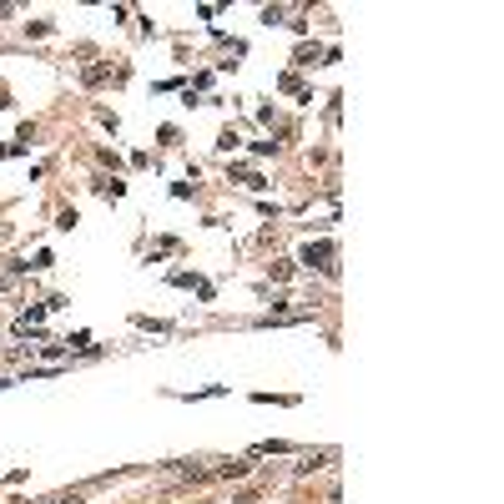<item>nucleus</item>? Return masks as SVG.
Listing matches in <instances>:
<instances>
[{
  "label": "nucleus",
  "mask_w": 504,
  "mask_h": 504,
  "mask_svg": "<svg viewBox=\"0 0 504 504\" xmlns=\"http://www.w3.org/2000/svg\"><path fill=\"white\" fill-rule=\"evenodd\" d=\"M242 474H247V459H233V464L217 469V479H242Z\"/></svg>",
  "instance_id": "nucleus-2"
},
{
  "label": "nucleus",
  "mask_w": 504,
  "mask_h": 504,
  "mask_svg": "<svg viewBox=\"0 0 504 504\" xmlns=\"http://www.w3.org/2000/svg\"><path fill=\"white\" fill-rule=\"evenodd\" d=\"M46 504H81V494H56V499H46Z\"/></svg>",
  "instance_id": "nucleus-4"
},
{
  "label": "nucleus",
  "mask_w": 504,
  "mask_h": 504,
  "mask_svg": "<svg viewBox=\"0 0 504 504\" xmlns=\"http://www.w3.org/2000/svg\"><path fill=\"white\" fill-rule=\"evenodd\" d=\"M303 262L318 267V272H338V267H333V242H308L303 247Z\"/></svg>",
  "instance_id": "nucleus-1"
},
{
  "label": "nucleus",
  "mask_w": 504,
  "mask_h": 504,
  "mask_svg": "<svg viewBox=\"0 0 504 504\" xmlns=\"http://www.w3.org/2000/svg\"><path fill=\"white\" fill-rule=\"evenodd\" d=\"M318 61H323L318 46H303V51H298V66H318Z\"/></svg>",
  "instance_id": "nucleus-3"
}]
</instances>
